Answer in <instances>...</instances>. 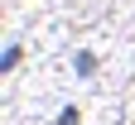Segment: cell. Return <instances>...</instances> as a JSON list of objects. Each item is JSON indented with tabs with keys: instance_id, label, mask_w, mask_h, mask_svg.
<instances>
[{
	"instance_id": "1",
	"label": "cell",
	"mask_w": 135,
	"mask_h": 125,
	"mask_svg": "<svg viewBox=\"0 0 135 125\" xmlns=\"http://www.w3.org/2000/svg\"><path fill=\"white\" fill-rule=\"evenodd\" d=\"M77 72H82V77L97 72V53H77Z\"/></svg>"
},
{
	"instance_id": "2",
	"label": "cell",
	"mask_w": 135,
	"mask_h": 125,
	"mask_svg": "<svg viewBox=\"0 0 135 125\" xmlns=\"http://www.w3.org/2000/svg\"><path fill=\"white\" fill-rule=\"evenodd\" d=\"M53 125H77V106H63V111H58V120Z\"/></svg>"
}]
</instances>
